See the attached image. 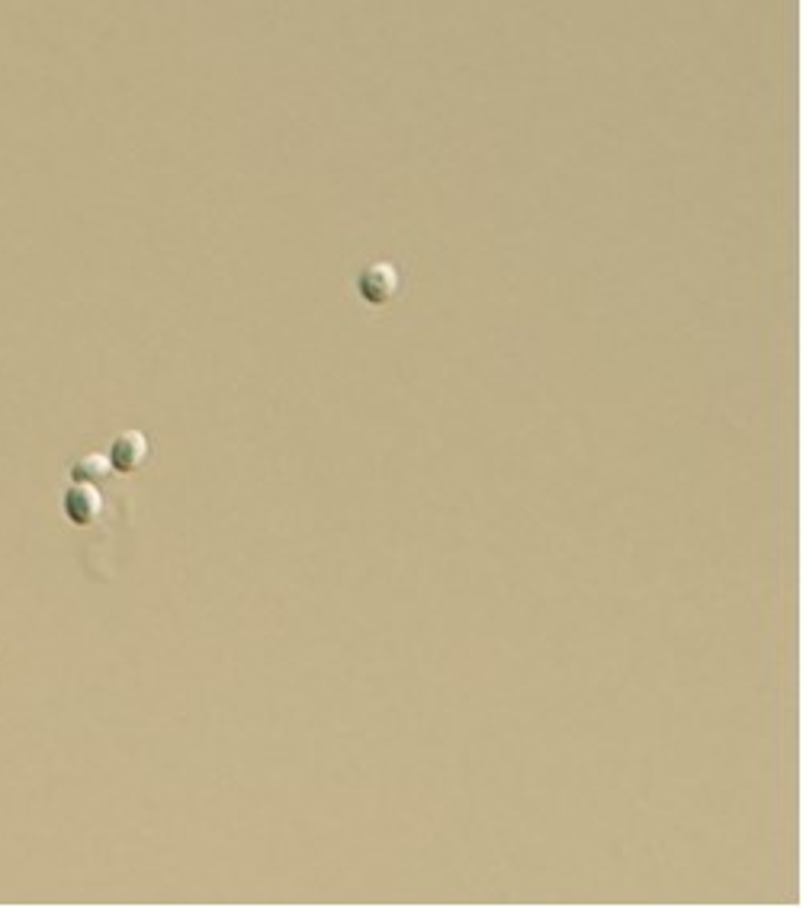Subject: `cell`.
Returning a JSON list of instances; mask_svg holds the SVG:
<instances>
[{"instance_id":"obj_1","label":"cell","mask_w":806,"mask_h":908,"mask_svg":"<svg viewBox=\"0 0 806 908\" xmlns=\"http://www.w3.org/2000/svg\"><path fill=\"white\" fill-rule=\"evenodd\" d=\"M62 511L74 527H90V523H94L103 511V498H100L97 485H78L74 482L62 498Z\"/></svg>"},{"instance_id":"obj_4","label":"cell","mask_w":806,"mask_h":908,"mask_svg":"<svg viewBox=\"0 0 806 908\" xmlns=\"http://www.w3.org/2000/svg\"><path fill=\"white\" fill-rule=\"evenodd\" d=\"M110 469H113L110 459H106L103 453H87L71 466V479L78 485H100L106 475H110Z\"/></svg>"},{"instance_id":"obj_2","label":"cell","mask_w":806,"mask_h":908,"mask_svg":"<svg viewBox=\"0 0 806 908\" xmlns=\"http://www.w3.org/2000/svg\"><path fill=\"white\" fill-rule=\"evenodd\" d=\"M106 459H110V466L116 472H139L148 463V440H145V434H139V430H123V434L113 440Z\"/></svg>"},{"instance_id":"obj_3","label":"cell","mask_w":806,"mask_h":908,"mask_svg":"<svg viewBox=\"0 0 806 908\" xmlns=\"http://www.w3.org/2000/svg\"><path fill=\"white\" fill-rule=\"evenodd\" d=\"M395 286H399V273H395L392 267H386V264L370 267L367 273H363V280H360V292H363V296H367L370 302H386V299H392Z\"/></svg>"}]
</instances>
